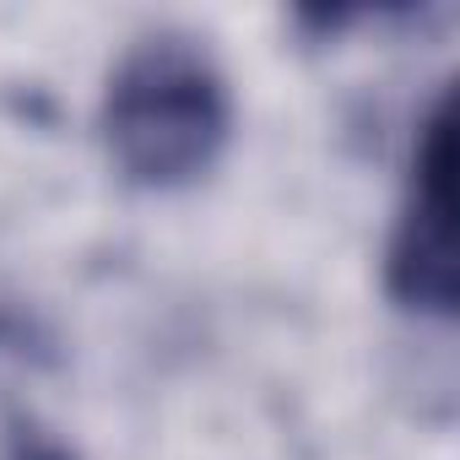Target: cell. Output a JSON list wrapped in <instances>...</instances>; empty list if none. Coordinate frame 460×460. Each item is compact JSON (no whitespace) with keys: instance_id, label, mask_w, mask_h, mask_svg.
Instances as JSON below:
<instances>
[{"instance_id":"7a4b0ae2","label":"cell","mask_w":460,"mask_h":460,"mask_svg":"<svg viewBox=\"0 0 460 460\" xmlns=\"http://www.w3.org/2000/svg\"><path fill=\"white\" fill-rule=\"evenodd\" d=\"M390 298L417 314H455L460 298V266H455V119L449 98H438L433 119L422 125V146L411 157L406 206L385 261Z\"/></svg>"},{"instance_id":"6da1fadb","label":"cell","mask_w":460,"mask_h":460,"mask_svg":"<svg viewBox=\"0 0 460 460\" xmlns=\"http://www.w3.org/2000/svg\"><path fill=\"white\" fill-rule=\"evenodd\" d=\"M234 98L217 60L190 33H152L109 76L103 141L114 168L141 190L195 184L227 146Z\"/></svg>"}]
</instances>
